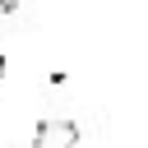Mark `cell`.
Wrapping results in <instances>:
<instances>
[{"label": "cell", "mask_w": 148, "mask_h": 148, "mask_svg": "<svg viewBox=\"0 0 148 148\" xmlns=\"http://www.w3.org/2000/svg\"><path fill=\"white\" fill-rule=\"evenodd\" d=\"M32 148H79V125L74 120H42L32 134Z\"/></svg>", "instance_id": "cell-1"}, {"label": "cell", "mask_w": 148, "mask_h": 148, "mask_svg": "<svg viewBox=\"0 0 148 148\" xmlns=\"http://www.w3.org/2000/svg\"><path fill=\"white\" fill-rule=\"evenodd\" d=\"M5 69H9V65H5V56H0V83H5Z\"/></svg>", "instance_id": "cell-2"}]
</instances>
